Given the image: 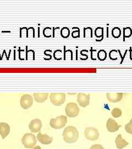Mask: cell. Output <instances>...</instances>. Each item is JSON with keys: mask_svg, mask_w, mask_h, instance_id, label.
<instances>
[{"mask_svg": "<svg viewBox=\"0 0 132 149\" xmlns=\"http://www.w3.org/2000/svg\"><path fill=\"white\" fill-rule=\"evenodd\" d=\"M61 56H62V51L61 50H56V51L55 52V53H54L55 59L59 60L58 57H61Z\"/></svg>", "mask_w": 132, "mask_h": 149, "instance_id": "cell-26", "label": "cell"}, {"mask_svg": "<svg viewBox=\"0 0 132 149\" xmlns=\"http://www.w3.org/2000/svg\"><path fill=\"white\" fill-rule=\"evenodd\" d=\"M10 133V127L6 123H0V135L3 139H5Z\"/></svg>", "mask_w": 132, "mask_h": 149, "instance_id": "cell-12", "label": "cell"}, {"mask_svg": "<svg viewBox=\"0 0 132 149\" xmlns=\"http://www.w3.org/2000/svg\"><path fill=\"white\" fill-rule=\"evenodd\" d=\"M42 128V122L39 119H35L29 124V128L32 133H39Z\"/></svg>", "mask_w": 132, "mask_h": 149, "instance_id": "cell-9", "label": "cell"}, {"mask_svg": "<svg viewBox=\"0 0 132 149\" xmlns=\"http://www.w3.org/2000/svg\"><path fill=\"white\" fill-rule=\"evenodd\" d=\"M22 144L26 149H32L35 146L37 143L35 136L32 133H26L21 139Z\"/></svg>", "mask_w": 132, "mask_h": 149, "instance_id": "cell-2", "label": "cell"}, {"mask_svg": "<svg viewBox=\"0 0 132 149\" xmlns=\"http://www.w3.org/2000/svg\"><path fill=\"white\" fill-rule=\"evenodd\" d=\"M48 93H35L33 94L35 101L38 103H42L46 101L48 99Z\"/></svg>", "mask_w": 132, "mask_h": 149, "instance_id": "cell-15", "label": "cell"}, {"mask_svg": "<svg viewBox=\"0 0 132 149\" xmlns=\"http://www.w3.org/2000/svg\"><path fill=\"white\" fill-rule=\"evenodd\" d=\"M122 31L119 27H115L112 29V36L115 38H119L121 36Z\"/></svg>", "mask_w": 132, "mask_h": 149, "instance_id": "cell-16", "label": "cell"}, {"mask_svg": "<svg viewBox=\"0 0 132 149\" xmlns=\"http://www.w3.org/2000/svg\"><path fill=\"white\" fill-rule=\"evenodd\" d=\"M77 102L82 107L88 106L90 102V94L79 93L77 96Z\"/></svg>", "mask_w": 132, "mask_h": 149, "instance_id": "cell-8", "label": "cell"}, {"mask_svg": "<svg viewBox=\"0 0 132 149\" xmlns=\"http://www.w3.org/2000/svg\"><path fill=\"white\" fill-rule=\"evenodd\" d=\"M50 98L53 105L60 106L66 101V94L64 93H51Z\"/></svg>", "mask_w": 132, "mask_h": 149, "instance_id": "cell-5", "label": "cell"}, {"mask_svg": "<svg viewBox=\"0 0 132 149\" xmlns=\"http://www.w3.org/2000/svg\"><path fill=\"white\" fill-rule=\"evenodd\" d=\"M90 149H105L100 144H95L91 146Z\"/></svg>", "mask_w": 132, "mask_h": 149, "instance_id": "cell-28", "label": "cell"}, {"mask_svg": "<svg viewBox=\"0 0 132 149\" xmlns=\"http://www.w3.org/2000/svg\"><path fill=\"white\" fill-rule=\"evenodd\" d=\"M107 58V53L105 50H100L97 52V59L100 61H104Z\"/></svg>", "mask_w": 132, "mask_h": 149, "instance_id": "cell-18", "label": "cell"}, {"mask_svg": "<svg viewBox=\"0 0 132 149\" xmlns=\"http://www.w3.org/2000/svg\"><path fill=\"white\" fill-rule=\"evenodd\" d=\"M67 123V118L65 116H60L50 120V125L51 128L59 129L65 127Z\"/></svg>", "mask_w": 132, "mask_h": 149, "instance_id": "cell-3", "label": "cell"}, {"mask_svg": "<svg viewBox=\"0 0 132 149\" xmlns=\"http://www.w3.org/2000/svg\"><path fill=\"white\" fill-rule=\"evenodd\" d=\"M125 130L128 133L132 134V118L130 122L125 125Z\"/></svg>", "mask_w": 132, "mask_h": 149, "instance_id": "cell-24", "label": "cell"}, {"mask_svg": "<svg viewBox=\"0 0 132 149\" xmlns=\"http://www.w3.org/2000/svg\"><path fill=\"white\" fill-rule=\"evenodd\" d=\"M37 139L40 143L44 145L50 144L53 141V137L48 136L46 134H42L40 132L37 134Z\"/></svg>", "mask_w": 132, "mask_h": 149, "instance_id": "cell-11", "label": "cell"}, {"mask_svg": "<svg viewBox=\"0 0 132 149\" xmlns=\"http://www.w3.org/2000/svg\"><path fill=\"white\" fill-rule=\"evenodd\" d=\"M107 98L108 100L111 102L116 103L118 102L121 101L123 98V93H107L106 94Z\"/></svg>", "mask_w": 132, "mask_h": 149, "instance_id": "cell-13", "label": "cell"}, {"mask_svg": "<svg viewBox=\"0 0 132 149\" xmlns=\"http://www.w3.org/2000/svg\"><path fill=\"white\" fill-rule=\"evenodd\" d=\"M132 29L130 27H126L123 28V40L125 41L126 38H129L132 36Z\"/></svg>", "mask_w": 132, "mask_h": 149, "instance_id": "cell-17", "label": "cell"}, {"mask_svg": "<svg viewBox=\"0 0 132 149\" xmlns=\"http://www.w3.org/2000/svg\"><path fill=\"white\" fill-rule=\"evenodd\" d=\"M20 103L22 108L24 109H28L32 106L33 103V99L30 95L26 94L21 96Z\"/></svg>", "mask_w": 132, "mask_h": 149, "instance_id": "cell-7", "label": "cell"}, {"mask_svg": "<svg viewBox=\"0 0 132 149\" xmlns=\"http://www.w3.org/2000/svg\"><path fill=\"white\" fill-rule=\"evenodd\" d=\"M32 149H41V147L40 146H35V147L33 148Z\"/></svg>", "mask_w": 132, "mask_h": 149, "instance_id": "cell-29", "label": "cell"}, {"mask_svg": "<svg viewBox=\"0 0 132 149\" xmlns=\"http://www.w3.org/2000/svg\"><path fill=\"white\" fill-rule=\"evenodd\" d=\"M61 36L64 38H67L70 36V30L67 27H64L61 30Z\"/></svg>", "mask_w": 132, "mask_h": 149, "instance_id": "cell-19", "label": "cell"}, {"mask_svg": "<svg viewBox=\"0 0 132 149\" xmlns=\"http://www.w3.org/2000/svg\"><path fill=\"white\" fill-rule=\"evenodd\" d=\"M111 114L113 117L117 118L121 116L122 112L121 109H120V108H115L112 111Z\"/></svg>", "mask_w": 132, "mask_h": 149, "instance_id": "cell-20", "label": "cell"}, {"mask_svg": "<svg viewBox=\"0 0 132 149\" xmlns=\"http://www.w3.org/2000/svg\"><path fill=\"white\" fill-rule=\"evenodd\" d=\"M118 50H112L109 53V58L111 60L115 61L118 59Z\"/></svg>", "mask_w": 132, "mask_h": 149, "instance_id": "cell-22", "label": "cell"}, {"mask_svg": "<svg viewBox=\"0 0 132 149\" xmlns=\"http://www.w3.org/2000/svg\"><path fill=\"white\" fill-rule=\"evenodd\" d=\"M97 58V52L96 50H93L91 49V59L93 60H96Z\"/></svg>", "mask_w": 132, "mask_h": 149, "instance_id": "cell-25", "label": "cell"}, {"mask_svg": "<svg viewBox=\"0 0 132 149\" xmlns=\"http://www.w3.org/2000/svg\"><path fill=\"white\" fill-rule=\"evenodd\" d=\"M72 36L73 38H77L80 37V30L78 29L77 31H75L72 32Z\"/></svg>", "mask_w": 132, "mask_h": 149, "instance_id": "cell-27", "label": "cell"}, {"mask_svg": "<svg viewBox=\"0 0 132 149\" xmlns=\"http://www.w3.org/2000/svg\"><path fill=\"white\" fill-rule=\"evenodd\" d=\"M84 135L86 138L91 141H95L99 137V131L93 127L86 128L85 129Z\"/></svg>", "mask_w": 132, "mask_h": 149, "instance_id": "cell-6", "label": "cell"}, {"mask_svg": "<svg viewBox=\"0 0 132 149\" xmlns=\"http://www.w3.org/2000/svg\"><path fill=\"white\" fill-rule=\"evenodd\" d=\"M95 36L97 38H104V28L97 27L95 29Z\"/></svg>", "mask_w": 132, "mask_h": 149, "instance_id": "cell-21", "label": "cell"}, {"mask_svg": "<svg viewBox=\"0 0 132 149\" xmlns=\"http://www.w3.org/2000/svg\"><path fill=\"white\" fill-rule=\"evenodd\" d=\"M115 143L117 149H122L126 147L129 145V143L124 139L122 138L121 134H118L115 140Z\"/></svg>", "mask_w": 132, "mask_h": 149, "instance_id": "cell-14", "label": "cell"}, {"mask_svg": "<svg viewBox=\"0 0 132 149\" xmlns=\"http://www.w3.org/2000/svg\"><path fill=\"white\" fill-rule=\"evenodd\" d=\"M86 35H90V38H93V29L91 27L84 28V37H86Z\"/></svg>", "mask_w": 132, "mask_h": 149, "instance_id": "cell-23", "label": "cell"}, {"mask_svg": "<svg viewBox=\"0 0 132 149\" xmlns=\"http://www.w3.org/2000/svg\"><path fill=\"white\" fill-rule=\"evenodd\" d=\"M64 141L69 144L75 143L79 138V132L77 129L73 126H68L63 132Z\"/></svg>", "mask_w": 132, "mask_h": 149, "instance_id": "cell-1", "label": "cell"}, {"mask_svg": "<svg viewBox=\"0 0 132 149\" xmlns=\"http://www.w3.org/2000/svg\"><path fill=\"white\" fill-rule=\"evenodd\" d=\"M65 112L68 117H75L79 114V107L74 102L69 103L66 106Z\"/></svg>", "mask_w": 132, "mask_h": 149, "instance_id": "cell-4", "label": "cell"}, {"mask_svg": "<svg viewBox=\"0 0 132 149\" xmlns=\"http://www.w3.org/2000/svg\"><path fill=\"white\" fill-rule=\"evenodd\" d=\"M121 125H118L116 120L112 118H109L106 123V128L107 130L111 133H115L117 132Z\"/></svg>", "mask_w": 132, "mask_h": 149, "instance_id": "cell-10", "label": "cell"}]
</instances>
